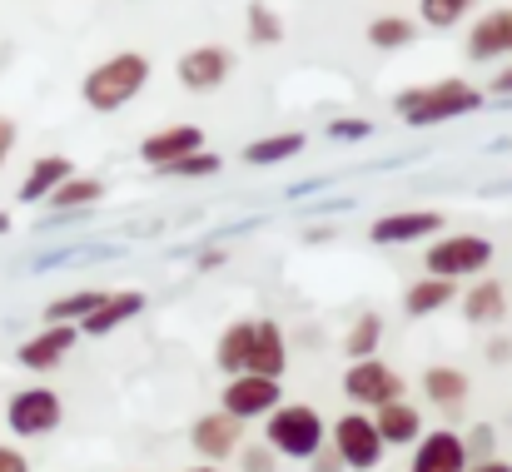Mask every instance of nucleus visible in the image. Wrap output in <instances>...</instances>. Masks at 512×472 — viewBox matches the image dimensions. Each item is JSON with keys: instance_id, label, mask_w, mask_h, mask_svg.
<instances>
[{"instance_id": "obj_11", "label": "nucleus", "mask_w": 512, "mask_h": 472, "mask_svg": "<svg viewBox=\"0 0 512 472\" xmlns=\"http://www.w3.org/2000/svg\"><path fill=\"white\" fill-rule=\"evenodd\" d=\"M503 55H512V5L478 15L468 30V60H503Z\"/></svg>"}, {"instance_id": "obj_29", "label": "nucleus", "mask_w": 512, "mask_h": 472, "mask_svg": "<svg viewBox=\"0 0 512 472\" xmlns=\"http://www.w3.org/2000/svg\"><path fill=\"white\" fill-rule=\"evenodd\" d=\"M473 5H478V0H418V15H423L433 30H448V25H458Z\"/></svg>"}, {"instance_id": "obj_25", "label": "nucleus", "mask_w": 512, "mask_h": 472, "mask_svg": "<svg viewBox=\"0 0 512 472\" xmlns=\"http://www.w3.org/2000/svg\"><path fill=\"white\" fill-rule=\"evenodd\" d=\"M95 199H105V184H100V179H85V174H70V179H60V184L50 189V204H55V209H85V204H95Z\"/></svg>"}, {"instance_id": "obj_8", "label": "nucleus", "mask_w": 512, "mask_h": 472, "mask_svg": "<svg viewBox=\"0 0 512 472\" xmlns=\"http://www.w3.org/2000/svg\"><path fill=\"white\" fill-rule=\"evenodd\" d=\"M174 75H179V85H184V90L209 95V90H219V85L234 75V55H229L224 45H194V50H184V55H179Z\"/></svg>"}, {"instance_id": "obj_9", "label": "nucleus", "mask_w": 512, "mask_h": 472, "mask_svg": "<svg viewBox=\"0 0 512 472\" xmlns=\"http://www.w3.org/2000/svg\"><path fill=\"white\" fill-rule=\"evenodd\" d=\"M438 229H443V214L438 209H403V214L373 219L368 239L373 244H418V239H433Z\"/></svg>"}, {"instance_id": "obj_35", "label": "nucleus", "mask_w": 512, "mask_h": 472, "mask_svg": "<svg viewBox=\"0 0 512 472\" xmlns=\"http://www.w3.org/2000/svg\"><path fill=\"white\" fill-rule=\"evenodd\" d=\"M10 150H15V120H5V115H0V164L10 159Z\"/></svg>"}, {"instance_id": "obj_26", "label": "nucleus", "mask_w": 512, "mask_h": 472, "mask_svg": "<svg viewBox=\"0 0 512 472\" xmlns=\"http://www.w3.org/2000/svg\"><path fill=\"white\" fill-rule=\"evenodd\" d=\"M299 150H304V135H294V130H289V135L254 140V145L244 150V159H249V164H284V159H294Z\"/></svg>"}, {"instance_id": "obj_15", "label": "nucleus", "mask_w": 512, "mask_h": 472, "mask_svg": "<svg viewBox=\"0 0 512 472\" xmlns=\"http://www.w3.org/2000/svg\"><path fill=\"white\" fill-rule=\"evenodd\" d=\"M239 438H244V418H229V413H209V418H199L194 423V448L204 453V458H229V453H239Z\"/></svg>"}, {"instance_id": "obj_21", "label": "nucleus", "mask_w": 512, "mask_h": 472, "mask_svg": "<svg viewBox=\"0 0 512 472\" xmlns=\"http://www.w3.org/2000/svg\"><path fill=\"white\" fill-rule=\"evenodd\" d=\"M453 299H458L453 279H433V274H428V279H418V284L403 294V309H408L413 318H423V314H438V309H448Z\"/></svg>"}, {"instance_id": "obj_30", "label": "nucleus", "mask_w": 512, "mask_h": 472, "mask_svg": "<svg viewBox=\"0 0 512 472\" xmlns=\"http://www.w3.org/2000/svg\"><path fill=\"white\" fill-rule=\"evenodd\" d=\"M100 299H105L100 289H85V294H70V299H55V304L45 309V318H50V323H75V318H85V314H90V309H95Z\"/></svg>"}, {"instance_id": "obj_14", "label": "nucleus", "mask_w": 512, "mask_h": 472, "mask_svg": "<svg viewBox=\"0 0 512 472\" xmlns=\"http://www.w3.org/2000/svg\"><path fill=\"white\" fill-rule=\"evenodd\" d=\"M194 150H204V130L199 125H165V130H155L140 145V159L155 164V169H165L170 159H184V155H194Z\"/></svg>"}, {"instance_id": "obj_13", "label": "nucleus", "mask_w": 512, "mask_h": 472, "mask_svg": "<svg viewBox=\"0 0 512 472\" xmlns=\"http://www.w3.org/2000/svg\"><path fill=\"white\" fill-rule=\"evenodd\" d=\"M289 363V348H284V328L274 318L254 323V338H249V358H244V373H259V378H279Z\"/></svg>"}, {"instance_id": "obj_24", "label": "nucleus", "mask_w": 512, "mask_h": 472, "mask_svg": "<svg viewBox=\"0 0 512 472\" xmlns=\"http://www.w3.org/2000/svg\"><path fill=\"white\" fill-rule=\"evenodd\" d=\"M413 35H418V25L408 15H378V20H368V45H378V50H403V45H413Z\"/></svg>"}, {"instance_id": "obj_37", "label": "nucleus", "mask_w": 512, "mask_h": 472, "mask_svg": "<svg viewBox=\"0 0 512 472\" xmlns=\"http://www.w3.org/2000/svg\"><path fill=\"white\" fill-rule=\"evenodd\" d=\"M473 472H512V468H503V463H483V468H473Z\"/></svg>"}, {"instance_id": "obj_27", "label": "nucleus", "mask_w": 512, "mask_h": 472, "mask_svg": "<svg viewBox=\"0 0 512 472\" xmlns=\"http://www.w3.org/2000/svg\"><path fill=\"white\" fill-rule=\"evenodd\" d=\"M383 343V318L378 314H358V323L348 328V338H343V348H348V358H373V348Z\"/></svg>"}, {"instance_id": "obj_20", "label": "nucleus", "mask_w": 512, "mask_h": 472, "mask_svg": "<svg viewBox=\"0 0 512 472\" xmlns=\"http://www.w3.org/2000/svg\"><path fill=\"white\" fill-rule=\"evenodd\" d=\"M503 314H508V289L498 279H483V284L468 289V299H463V318L468 323H498Z\"/></svg>"}, {"instance_id": "obj_5", "label": "nucleus", "mask_w": 512, "mask_h": 472, "mask_svg": "<svg viewBox=\"0 0 512 472\" xmlns=\"http://www.w3.org/2000/svg\"><path fill=\"white\" fill-rule=\"evenodd\" d=\"M60 418H65V408L50 388H20L5 408V423H10L15 438H45V433L60 428Z\"/></svg>"}, {"instance_id": "obj_32", "label": "nucleus", "mask_w": 512, "mask_h": 472, "mask_svg": "<svg viewBox=\"0 0 512 472\" xmlns=\"http://www.w3.org/2000/svg\"><path fill=\"white\" fill-rule=\"evenodd\" d=\"M368 130H373L368 120H334V125H329V135H334V140H363Z\"/></svg>"}, {"instance_id": "obj_2", "label": "nucleus", "mask_w": 512, "mask_h": 472, "mask_svg": "<svg viewBox=\"0 0 512 472\" xmlns=\"http://www.w3.org/2000/svg\"><path fill=\"white\" fill-rule=\"evenodd\" d=\"M398 115L408 125H443V120H463L483 105V90H473L468 80H433V85H413L398 100Z\"/></svg>"}, {"instance_id": "obj_33", "label": "nucleus", "mask_w": 512, "mask_h": 472, "mask_svg": "<svg viewBox=\"0 0 512 472\" xmlns=\"http://www.w3.org/2000/svg\"><path fill=\"white\" fill-rule=\"evenodd\" d=\"M244 472H274V458H269L264 448H249V453H244Z\"/></svg>"}, {"instance_id": "obj_34", "label": "nucleus", "mask_w": 512, "mask_h": 472, "mask_svg": "<svg viewBox=\"0 0 512 472\" xmlns=\"http://www.w3.org/2000/svg\"><path fill=\"white\" fill-rule=\"evenodd\" d=\"M0 472H30V463H25L15 448H5V443H0Z\"/></svg>"}, {"instance_id": "obj_22", "label": "nucleus", "mask_w": 512, "mask_h": 472, "mask_svg": "<svg viewBox=\"0 0 512 472\" xmlns=\"http://www.w3.org/2000/svg\"><path fill=\"white\" fill-rule=\"evenodd\" d=\"M423 393H428L438 408H458V403L468 398V378L443 363V368H428V373H423Z\"/></svg>"}, {"instance_id": "obj_6", "label": "nucleus", "mask_w": 512, "mask_h": 472, "mask_svg": "<svg viewBox=\"0 0 512 472\" xmlns=\"http://www.w3.org/2000/svg\"><path fill=\"white\" fill-rule=\"evenodd\" d=\"M334 458L343 468H358V472H373L383 463V438L373 428V418L363 413H343L334 423Z\"/></svg>"}, {"instance_id": "obj_31", "label": "nucleus", "mask_w": 512, "mask_h": 472, "mask_svg": "<svg viewBox=\"0 0 512 472\" xmlns=\"http://www.w3.org/2000/svg\"><path fill=\"white\" fill-rule=\"evenodd\" d=\"M165 174H170V179H204V174H219V155L194 150V155H184V159H170Z\"/></svg>"}, {"instance_id": "obj_16", "label": "nucleus", "mask_w": 512, "mask_h": 472, "mask_svg": "<svg viewBox=\"0 0 512 472\" xmlns=\"http://www.w3.org/2000/svg\"><path fill=\"white\" fill-rule=\"evenodd\" d=\"M408 472H468V448L458 433H428Z\"/></svg>"}, {"instance_id": "obj_12", "label": "nucleus", "mask_w": 512, "mask_h": 472, "mask_svg": "<svg viewBox=\"0 0 512 472\" xmlns=\"http://www.w3.org/2000/svg\"><path fill=\"white\" fill-rule=\"evenodd\" d=\"M75 338H80V328H75V323H50L45 333H35V338H25L15 358H20L25 368H35V373H45V368H55V363H60V358H65V353L75 348Z\"/></svg>"}, {"instance_id": "obj_23", "label": "nucleus", "mask_w": 512, "mask_h": 472, "mask_svg": "<svg viewBox=\"0 0 512 472\" xmlns=\"http://www.w3.org/2000/svg\"><path fill=\"white\" fill-rule=\"evenodd\" d=\"M249 338H254V323H229L219 333V348H214V363L224 373H244V358H249Z\"/></svg>"}, {"instance_id": "obj_39", "label": "nucleus", "mask_w": 512, "mask_h": 472, "mask_svg": "<svg viewBox=\"0 0 512 472\" xmlns=\"http://www.w3.org/2000/svg\"><path fill=\"white\" fill-rule=\"evenodd\" d=\"M189 472H219V468H189Z\"/></svg>"}, {"instance_id": "obj_36", "label": "nucleus", "mask_w": 512, "mask_h": 472, "mask_svg": "<svg viewBox=\"0 0 512 472\" xmlns=\"http://www.w3.org/2000/svg\"><path fill=\"white\" fill-rule=\"evenodd\" d=\"M493 90H498V95H508V90H512V70H503V75L493 80Z\"/></svg>"}, {"instance_id": "obj_1", "label": "nucleus", "mask_w": 512, "mask_h": 472, "mask_svg": "<svg viewBox=\"0 0 512 472\" xmlns=\"http://www.w3.org/2000/svg\"><path fill=\"white\" fill-rule=\"evenodd\" d=\"M145 85H150V55H140V50H120V55L100 60V65L85 75L80 95H85V105H90V110L115 115V110H125Z\"/></svg>"}, {"instance_id": "obj_7", "label": "nucleus", "mask_w": 512, "mask_h": 472, "mask_svg": "<svg viewBox=\"0 0 512 472\" xmlns=\"http://www.w3.org/2000/svg\"><path fill=\"white\" fill-rule=\"evenodd\" d=\"M343 398L378 408V403L403 398V378H398L388 363H378V358H353V368L343 373Z\"/></svg>"}, {"instance_id": "obj_17", "label": "nucleus", "mask_w": 512, "mask_h": 472, "mask_svg": "<svg viewBox=\"0 0 512 472\" xmlns=\"http://www.w3.org/2000/svg\"><path fill=\"white\" fill-rule=\"evenodd\" d=\"M145 309V294H135V289H125V294H105L90 314L80 318V333H110V328H120V323H130V318Z\"/></svg>"}, {"instance_id": "obj_4", "label": "nucleus", "mask_w": 512, "mask_h": 472, "mask_svg": "<svg viewBox=\"0 0 512 472\" xmlns=\"http://www.w3.org/2000/svg\"><path fill=\"white\" fill-rule=\"evenodd\" d=\"M428 274L433 279H468V274H483L493 264V244L483 234H448V239H433L428 244Z\"/></svg>"}, {"instance_id": "obj_3", "label": "nucleus", "mask_w": 512, "mask_h": 472, "mask_svg": "<svg viewBox=\"0 0 512 472\" xmlns=\"http://www.w3.org/2000/svg\"><path fill=\"white\" fill-rule=\"evenodd\" d=\"M269 448L284 458H319L324 448V418L309 403H279L269 408Z\"/></svg>"}, {"instance_id": "obj_28", "label": "nucleus", "mask_w": 512, "mask_h": 472, "mask_svg": "<svg viewBox=\"0 0 512 472\" xmlns=\"http://www.w3.org/2000/svg\"><path fill=\"white\" fill-rule=\"evenodd\" d=\"M249 40H254V45H279V40H284V20H279V10H269L264 0H249Z\"/></svg>"}, {"instance_id": "obj_38", "label": "nucleus", "mask_w": 512, "mask_h": 472, "mask_svg": "<svg viewBox=\"0 0 512 472\" xmlns=\"http://www.w3.org/2000/svg\"><path fill=\"white\" fill-rule=\"evenodd\" d=\"M0 234H10V214H0Z\"/></svg>"}, {"instance_id": "obj_10", "label": "nucleus", "mask_w": 512, "mask_h": 472, "mask_svg": "<svg viewBox=\"0 0 512 472\" xmlns=\"http://www.w3.org/2000/svg\"><path fill=\"white\" fill-rule=\"evenodd\" d=\"M269 408H279V378H259V373L229 378V388H224L229 418H264Z\"/></svg>"}, {"instance_id": "obj_18", "label": "nucleus", "mask_w": 512, "mask_h": 472, "mask_svg": "<svg viewBox=\"0 0 512 472\" xmlns=\"http://www.w3.org/2000/svg\"><path fill=\"white\" fill-rule=\"evenodd\" d=\"M378 438H383V448H403V443H418V433H423V418L403 403V398H393V403H378Z\"/></svg>"}, {"instance_id": "obj_19", "label": "nucleus", "mask_w": 512, "mask_h": 472, "mask_svg": "<svg viewBox=\"0 0 512 472\" xmlns=\"http://www.w3.org/2000/svg\"><path fill=\"white\" fill-rule=\"evenodd\" d=\"M75 174V164L65 155H40L30 164V174L20 179V204H40V199H50V189L60 184V179H70Z\"/></svg>"}]
</instances>
